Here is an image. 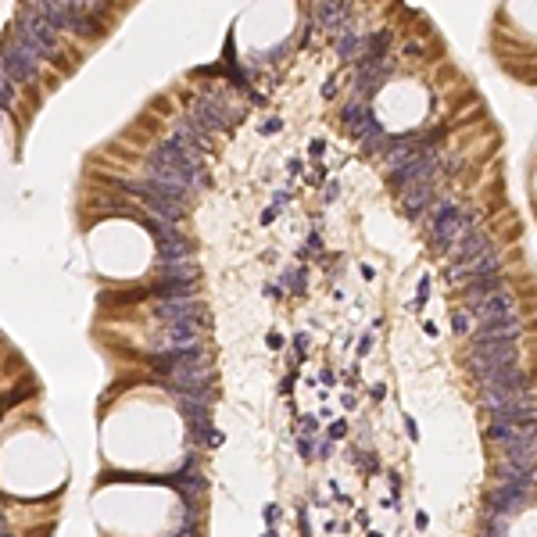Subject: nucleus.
Listing matches in <instances>:
<instances>
[{
  "mask_svg": "<svg viewBox=\"0 0 537 537\" xmlns=\"http://www.w3.org/2000/svg\"><path fill=\"white\" fill-rule=\"evenodd\" d=\"M466 358H480V362H488V365H516L519 358V348L516 341H495V337H469V355Z\"/></svg>",
  "mask_w": 537,
  "mask_h": 537,
  "instance_id": "obj_8",
  "label": "nucleus"
},
{
  "mask_svg": "<svg viewBox=\"0 0 537 537\" xmlns=\"http://www.w3.org/2000/svg\"><path fill=\"white\" fill-rule=\"evenodd\" d=\"M8 40L29 47L40 61H61V47H58V33H54L29 4L15 15V22L8 25Z\"/></svg>",
  "mask_w": 537,
  "mask_h": 537,
  "instance_id": "obj_2",
  "label": "nucleus"
},
{
  "mask_svg": "<svg viewBox=\"0 0 537 537\" xmlns=\"http://www.w3.org/2000/svg\"><path fill=\"white\" fill-rule=\"evenodd\" d=\"M473 330H476V315L469 308H455L452 312V334L455 337H473Z\"/></svg>",
  "mask_w": 537,
  "mask_h": 537,
  "instance_id": "obj_25",
  "label": "nucleus"
},
{
  "mask_svg": "<svg viewBox=\"0 0 537 537\" xmlns=\"http://www.w3.org/2000/svg\"><path fill=\"white\" fill-rule=\"evenodd\" d=\"M391 29H372L369 33V47H365V58L372 61H387V50H391Z\"/></svg>",
  "mask_w": 537,
  "mask_h": 537,
  "instance_id": "obj_24",
  "label": "nucleus"
},
{
  "mask_svg": "<svg viewBox=\"0 0 537 537\" xmlns=\"http://www.w3.org/2000/svg\"><path fill=\"white\" fill-rule=\"evenodd\" d=\"M190 115H194L208 133H219V129L240 122V107H233L219 90H208V93H201V97L190 100Z\"/></svg>",
  "mask_w": 537,
  "mask_h": 537,
  "instance_id": "obj_4",
  "label": "nucleus"
},
{
  "mask_svg": "<svg viewBox=\"0 0 537 537\" xmlns=\"http://www.w3.org/2000/svg\"><path fill=\"white\" fill-rule=\"evenodd\" d=\"M344 430H348V423H344V419H337V423L326 430V437H330V441H337V437H344Z\"/></svg>",
  "mask_w": 537,
  "mask_h": 537,
  "instance_id": "obj_27",
  "label": "nucleus"
},
{
  "mask_svg": "<svg viewBox=\"0 0 537 537\" xmlns=\"http://www.w3.org/2000/svg\"><path fill=\"white\" fill-rule=\"evenodd\" d=\"M488 251H495V247H491V240H488V233H483V230H473V233H466V237L452 247L448 261H473V258L488 254Z\"/></svg>",
  "mask_w": 537,
  "mask_h": 537,
  "instance_id": "obj_18",
  "label": "nucleus"
},
{
  "mask_svg": "<svg viewBox=\"0 0 537 537\" xmlns=\"http://www.w3.org/2000/svg\"><path fill=\"white\" fill-rule=\"evenodd\" d=\"M265 519H268V526H273V523L280 519V509H276V505H268V509H265Z\"/></svg>",
  "mask_w": 537,
  "mask_h": 537,
  "instance_id": "obj_29",
  "label": "nucleus"
},
{
  "mask_svg": "<svg viewBox=\"0 0 537 537\" xmlns=\"http://www.w3.org/2000/svg\"><path fill=\"white\" fill-rule=\"evenodd\" d=\"M351 136H355V140H358V147H365L369 154H384V151H387V143H391L387 129L380 126V119H376L372 107H365V115L355 122Z\"/></svg>",
  "mask_w": 537,
  "mask_h": 537,
  "instance_id": "obj_11",
  "label": "nucleus"
},
{
  "mask_svg": "<svg viewBox=\"0 0 537 537\" xmlns=\"http://www.w3.org/2000/svg\"><path fill=\"white\" fill-rule=\"evenodd\" d=\"M154 319L161 326L169 322H201L204 308L197 305V297H176V301H154Z\"/></svg>",
  "mask_w": 537,
  "mask_h": 537,
  "instance_id": "obj_13",
  "label": "nucleus"
},
{
  "mask_svg": "<svg viewBox=\"0 0 537 537\" xmlns=\"http://www.w3.org/2000/svg\"><path fill=\"white\" fill-rule=\"evenodd\" d=\"M365 47H369V33H358L351 22L334 36V54L341 61H358V58H365Z\"/></svg>",
  "mask_w": 537,
  "mask_h": 537,
  "instance_id": "obj_14",
  "label": "nucleus"
},
{
  "mask_svg": "<svg viewBox=\"0 0 537 537\" xmlns=\"http://www.w3.org/2000/svg\"><path fill=\"white\" fill-rule=\"evenodd\" d=\"M387 176H391V187H394L398 194L408 190V187L437 183V176H441V158H437V154H419V158L405 161L401 169H394V172H387Z\"/></svg>",
  "mask_w": 537,
  "mask_h": 537,
  "instance_id": "obj_5",
  "label": "nucleus"
},
{
  "mask_svg": "<svg viewBox=\"0 0 537 537\" xmlns=\"http://www.w3.org/2000/svg\"><path fill=\"white\" fill-rule=\"evenodd\" d=\"M158 280H161V283H197V261H169V265H158Z\"/></svg>",
  "mask_w": 537,
  "mask_h": 537,
  "instance_id": "obj_23",
  "label": "nucleus"
},
{
  "mask_svg": "<svg viewBox=\"0 0 537 537\" xmlns=\"http://www.w3.org/2000/svg\"><path fill=\"white\" fill-rule=\"evenodd\" d=\"M158 244V265H169V261H190V240L187 233H172L165 240H154Z\"/></svg>",
  "mask_w": 537,
  "mask_h": 537,
  "instance_id": "obj_19",
  "label": "nucleus"
},
{
  "mask_svg": "<svg viewBox=\"0 0 537 537\" xmlns=\"http://www.w3.org/2000/svg\"><path fill=\"white\" fill-rule=\"evenodd\" d=\"M519 330H523V322H519V315H516V312H509V315H498V319H483V322H476V330H473V337H495V341H516V337H519Z\"/></svg>",
  "mask_w": 537,
  "mask_h": 537,
  "instance_id": "obj_15",
  "label": "nucleus"
},
{
  "mask_svg": "<svg viewBox=\"0 0 537 537\" xmlns=\"http://www.w3.org/2000/svg\"><path fill=\"white\" fill-rule=\"evenodd\" d=\"M147 165H158V169H169V172L183 176L194 190L208 187V165H204V158H201V154L183 151L172 136H169V140H161V143H154V147L147 151Z\"/></svg>",
  "mask_w": 537,
  "mask_h": 537,
  "instance_id": "obj_3",
  "label": "nucleus"
},
{
  "mask_svg": "<svg viewBox=\"0 0 537 537\" xmlns=\"http://www.w3.org/2000/svg\"><path fill=\"white\" fill-rule=\"evenodd\" d=\"M0 69H4V79H11L15 86L18 83H33L36 72H40V58L29 47H22V43L4 36V61H0Z\"/></svg>",
  "mask_w": 537,
  "mask_h": 537,
  "instance_id": "obj_6",
  "label": "nucleus"
},
{
  "mask_svg": "<svg viewBox=\"0 0 537 537\" xmlns=\"http://www.w3.org/2000/svg\"><path fill=\"white\" fill-rule=\"evenodd\" d=\"M11 93H15V83H11V79H0V104H4L8 115H11Z\"/></svg>",
  "mask_w": 537,
  "mask_h": 537,
  "instance_id": "obj_26",
  "label": "nucleus"
},
{
  "mask_svg": "<svg viewBox=\"0 0 537 537\" xmlns=\"http://www.w3.org/2000/svg\"><path fill=\"white\" fill-rule=\"evenodd\" d=\"M312 22L330 33V40L351 22V4H344V0H319V4H312Z\"/></svg>",
  "mask_w": 537,
  "mask_h": 537,
  "instance_id": "obj_12",
  "label": "nucleus"
},
{
  "mask_svg": "<svg viewBox=\"0 0 537 537\" xmlns=\"http://www.w3.org/2000/svg\"><path fill=\"white\" fill-rule=\"evenodd\" d=\"M466 265V283L469 280H483V276H502V254L498 251H488L473 261H462Z\"/></svg>",
  "mask_w": 537,
  "mask_h": 537,
  "instance_id": "obj_22",
  "label": "nucleus"
},
{
  "mask_svg": "<svg viewBox=\"0 0 537 537\" xmlns=\"http://www.w3.org/2000/svg\"><path fill=\"white\" fill-rule=\"evenodd\" d=\"M530 495H533V491H530V488H519V483H495V488L488 491V498H483V509L495 512V516H502V519H512L516 512L526 509Z\"/></svg>",
  "mask_w": 537,
  "mask_h": 537,
  "instance_id": "obj_7",
  "label": "nucleus"
},
{
  "mask_svg": "<svg viewBox=\"0 0 537 537\" xmlns=\"http://www.w3.org/2000/svg\"><path fill=\"white\" fill-rule=\"evenodd\" d=\"M491 473H495L498 483H519V488L537 491V466H519V462H509V459H505V462H495Z\"/></svg>",
  "mask_w": 537,
  "mask_h": 537,
  "instance_id": "obj_17",
  "label": "nucleus"
},
{
  "mask_svg": "<svg viewBox=\"0 0 537 537\" xmlns=\"http://www.w3.org/2000/svg\"><path fill=\"white\" fill-rule=\"evenodd\" d=\"M476 223H480V211L469 208V204H459L455 197H437V204L430 208V215H426L430 240H434V247L444 251V254H452V247H455L466 233L480 230Z\"/></svg>",
  "mask_w": 537,
  "mask_h": 537,
  "instance_id": "obj_1",
  "label": "nucleus"
},
{
  "mask_svg": "<svg viewBox=\"0 0 537 537\" xmlns=\"http://www.w3.org/2000/svg\"><path fill=\"white\" fill-rule=\"evenodd\" d=\"M502 455H505L509 462H519V466H537V430H530L526 437H519V441L505 444V448H502Z\"/></svg>",
  "mask_w": 537,
  "mask_h": 537,
  "instance_id": "obj_21",
  "label": "nucleus"
},
{
  "mask_svg": "<svg viewBox=\"0 0 537 537\" xmlns=\"http://www.w3.org/2000/svg\"><path fill=\"white\" fill-rule=\"evenodd\" d=\"M469 312L476 315V322H483V319L509 315V312H516V308H512V294H509V290H498V294H491V297H483L480 305H473Z\"/></svg>",
  "mask_w": 537,
  "mask_h": 537,
  "instance_id": "obj_20",
  "label": "nucleus"
},
{
  "mask_svg": "<svg viewBox=\"0 0 537 537\" xmlns=\"http://www.w3.org/2000/svg\"><path fill=\"white\" fill-rule=\"evenodd\" d=\"M287 172H290V176H297V172H305V165H301L297 158H290V161H287Z\"/></svg>",
  "mask_w": 537,
  "mask_h": 537,
  "instance_id": "obj_28",
  "label": "nucleus"
},
{
  "mask_svg": "<svg viewBox=\"0 0 537 537\" xmlns=\"http://www.w3.org/2000/svg\"><path fill=\"white\" fill-rule=\"evenodd\" d=\"M161 384L169 387V394H176V391H211L215 376H211L208 362H194V365H179L169 380H161Z\"/></svg>",
  "mask_w": 537,
  "mask_h": 537,
  "instance_id": "obj_10",
  "label": "nucleus"
},
{
  "mask_svg": "<svg viewBox=\"0 0 537 537\" xmlns=\"http://www.w3.org/2000/svg\"><path fill=\"white\" fill-rule=\"evenodd\" d=\"M437 204V183H426V187H408L401 190V208L408 219H423V215Z\"/></svg>",
  "mask_w": 537,
  "mask_h": 537,
  "instance_id": "obj_16",
  "label": "nucleus"
},
{
  "mask_svg": "<svg viewBox=\"0 0 537 537\" xmlns=\"http://www.w3.org/2000/svg\"><path fill=\"white\" fill-rule=\"evenodd\" d=\"M337 194H341V187H337V183H330V187H326V201H334Z\"/></svg>",
  "mask_w": 537,
  "mask_h": 537,
  "instance_id": "obj_30",
  "label": "nucleus"
},
{
  "mask_svg": "<svg viewBox=\"0 0 537 537\" xmlns=\"http://www.w3.org/2000/svg\"><path fill=\"white\" fill-rule=\"evenodd\" d=\"M165 483H169V488H176V495L187 502V505H197V498L204 495V488H208V483H204V476H201V469H197V459L190 455L176 473H169L165 476Z\"/></svg>",
  "mask_w": 537,
  "mask_h": 537,
  "instance_id": "obj_9",
  "label": "nucleus"
}]
</instances>
